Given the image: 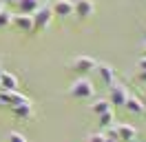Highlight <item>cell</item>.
<instances>
[{
	"instance_id": "obj_1",
	"label": "cell",
	"mask_w": 146,
	"mask_h": 142,
	"mask_svg": "<svg viewBox=\"0 0 146 142\" xmlns=\"http://www.w3.org/2000/svg\"><path fill=\"white\" fill-rule=\"evenodd\" d=\"M33 18V31H44L46 27L51 25V20H53V11H51V5H44V2H40V7L31 13Z\"/></svg>"
},
{
	"instance_id": "obj_2",
	"label": "cell",
	"mask_w": 146,
	"mask_h": 142,
	"mask_svg": "<svg viewBox=\"0 0 146 142\" xmlns=\"http://www.w3.org/2000/svg\"><path fill=\"white\" fill-rule=\"evenodd\" d=\"M69 93H71L73 98H80V100H84V98H91L93 93H95V87H93V82L89 78H78L75 82L71 84V89H69Z\"/></svg>"
},
{
	"instance_id": "obj_3",
	"label": "cell",
	"mask_w": 146,
	"mask_h": 142,
	"mask_svg": "<svg viewBox=\"0 0 146 142\" xmlns=\"http://www.w3.org/2000/svg\"><path fill=\"white\" fill-rule=\"evenodd\" d=\"M128 98V89L124 87V84H119V82H113L109 87V100L111 107H124V102H126Z\"/></svg>"
},
{
	"instance_id": "obj_4",
	"label": "cell",
	"mask_w": 146,
	"mask_h": 142,
	"mask_svg": "<svg viewBox=\"0 0 146 142\" xmlns=\"http://www.w3.org/2000/svg\"><path fill=\"white\" fill-rule=\"evenodd\" d=\"M95 67H98V60L91 58V56H78V58L71 62V69L75 71V73H80V76H86V73L95 71Z\"/></svg>"
},
{
	"instance_id": "obj_5",
	"label": "cell",
	"mask_w": 146,
	"mask_h": 142,
	"mask_svg": "<svg viewBox=\"0 0 146 142\" xmlns=\"http://www.w3.org/2000/svg\"><path fill=\"white\" fill-rule=\"evenodd\" d=\"M73 13L80 20H86L95 13V2L93 0H73Z\"/></svg>"
},
{
	"instance_id": "obj_6",
	"label": "cell",
	"mask_w": 146,
	"mask_h": 142,
	"mask_svg": "<svg viewBox=\"0 0 146 142\" xmlns=\"http://www.w3.org/2000/svg\"><path fill=\"white\" fill-rule=\"evenodd\" d=\"M11 25L16 27L18 31L31 33V31H33V18L27 16V13H13V16H11Z\"/></svg>"
},
{
	"instance_id": "obj_7",
	"label": "cell",
	"mask_w": 146,
	"mask_h": 142,
	"mask_svg": "<svg viewBox=\"0 0 146 142\" xmlns=\"http://www.w3.org/2000/svg\"><path fill=\"white\" fill-rule=\"evenodd\" d=\"M95 73L100 76V80H102V84H104V87H111V84L115 82V69H113L111 64H106V62H98Z\"/></svg>"
},
{
	"instance_id": "obj_8",
	"label": "cell",
	"mask_w": 146,
	"mask_h": 142,
	"mask_svg": "<svg viewBox=\"0 0 146 142\" xmlns=\"http://www.w3.org/2000/svg\"><path fill=\"white\" fill-rule=\"evenodd\" d=\"M53 18H69L73 16V0H55L51 5Z\"/></svg>"
},
{
	"instance_id": "obj_9",
	"label": "cell",
	"mask_w": 146,
	"mask_h": 142,
	"mask_svg": "<svg viewBox=\"0 0 146 142\" xmlns=\"http://www.w3.org/2000/svg\"><path fill=\"white\" fill-rule=\"evenodd\" d=\"M25 100H29L27 96H22L20 91H0V104L2 107H16L20 104V102H25Z\"/></svg>"
},
{
	"instance_id": "obj_10",
	"label": "cell",
	"mask_w": 146,
	"mask_h": 142,
	"mask_svg": "<svg viewBox=\"0 0 146 142\" xmlns=\"http://www.w3.org/2000/svg\"><path fill=\"white\" fill-rule=\"evenodd\" d=\"M115 131H117V138L119 142H135L137 138V129L133 127V124H115Z\"/></svg>"
},
{
	"instance_id": "obj_11",
	"label": "cell",
	"mask_w": 146,
	"mask_h": 142,
	"mask_svg": "<svg viewBox=\"0 0 146 142\" xmlns=\"http://www.w3.org/2000/svg\"><path fill=\"white\" fill-rule=\"evenodd\" d=\"M20 82L11 71H0V91H18Z\"/></svg>"
},
{
	"instance_id": "obj_12",
	"label": "cell",
	"mask_w": 146,
	"mask_h": 142,
	"mask_svg": "<svg viewBox=\"0 0 146 142\" xmlns=\"http://www.w3.org/2000/svg\"><path fill=\"white\" fill-rule=\"evenodd\" d=\"M124 107H126V111H128V113H133V115H144V111H146L144 102H142L139 98L131 96V93H128L126 102H124Z\"/></svg>"
},
{
	"instance_id": "obj_13",
	"label": "cell",
	"mask_w": 146,
	"mask_h": 142,
	"mask_svg": "<svg viewBox=\"0 0 146 142\" xmlns=\"http://www.w3.org/2000/svg\"><path fill=\"white\" fill-rule=\"evenodd\" d=\"M11 111H13V115H16V118H20V120H29V118L33 115L31 100H25V102H20V104L11 107Z\"/></svg>"
},
{
	"instance_id": "obj_14",
	"label": "cell",
	"mask_w": 146,
	"mask_h": 142,
	"mask_svg": "<svg viewBox=\"0 0 146 142\" xmlns=\"http://www.w3.org/2000/svg\"><path fill=\"white\" fill-rule=\"evenodd\" d=\"M16 5H18V13L31 16V13L40 7V0H16Z\"/></svg>"
},
{
	"instance_id": "obj_15",
	"label": "cell",
	"mask_w": 146,
	"mask_h": 142,
	"mask_svg": "<svg viewBox=\"0 0 146 142\" xmlns=\"http://www.w3.org/2000/svg\"><path fill=\"white\" fill-rule=\"evenodd\" d=\"M109 109H111V102L106 100V98H100V100H95V102L91 104V111H93L95 115H100V113H106Z\"/></svg>"
},
{
	"instance_id": "obj_16",
	"label": "cell",
	"mask_w": 146,
	"mask_h": 142,
	"mask_svg": "<svg viewBox=\"0 0 146 142\" xmlns=\"http://www.w3.org/2000/svg\"><path fill=\"white\" fill-rule=\"evenodd\" d=\"M113 122H115V113H113V109H109L106 113H100V115H98V124H100L102 129L113 127Z\"/></svg>"
},
{
	"instance_id": "obj_17",
	"label": "cell",
	"mask_w": 146,
	"mask_h": 142,
	"mask_svg": "<svg viewBox=\"0 0 146 142\" xmlns=\"http://www.w3.org/2000/svg\"><path fill=\"white\" fill-rule=\"evenodd\" d=\"M11 16H13V13H9L5 7L0 9V29H7V27L11 25Z\"/></svg>"
},
{
	"instance_id": "obj_18",
	"label": "cell",
	"mask_w": 146,
	"mask_h": 142,
	"mask_svg": "<svg viewBox=\"0 0 146 142\" xmlns=\"http://www.w3.org/2000/svg\"><path fill=\"white\" fill-rule=\"evenodd\" d=\"M106 140H113V142H119L117 138V131H115V127H106V133H102Z\"/></svg>"
},
{
	"instance_id": "obj_19",
	"label": "cell",
	"mask_w": 146,
	"mask_h": 142,
	"mask_svg": "<svg viewBox=\"0 0 146 142\" xmlns=\"http://www.w3.org/2000/svg\"><path fill=\"white\" fill-rule=\"evenodd\" d=\"M9 142H27V138H25L22 133H18V131H11L9 133Z\"/></svg>"
},
{
	"instance_id": "obj_20",
	"label": "cell",
	"mask_w": 146,
	"mask_h": 142,
	"mask_svg": "<svg viewBox=\"0 0 146 142\" xmlns=\"http://www.w3.org/2000/svg\"><path fill=\"white\" fill-rule=\"evenodd\" d=\"M86 142H104V135H102V133H91V135L86 138Z\"/></svg>"
},
{
	"instance_id": "obj_21",
	"label": "cell",
	"mask_w": 146,
	"mask_h": 142,
	"mask_svg": "<svg viewBox=\"0 0 146 142\" xmlns=\"http://www.w3.org/2000/svg\"><path fill=\"white\" fill-rule=\"evenodd\" d=\"M137 69H139V71H146V56H142V58L137 60Z\"/></svg>"
},
{
	"instance_id": "obj_22",
	"label": "cell",
	"mask_w": 146,
	"mask_h": 142,
	"mask_svg": "<svg viewBox=\"0 0 146 142\" xmlns=\"http://www.w3.org/2000/svg\"><path fill=\"white\" fill-rule=\"evenodd\" d=\"M137 78L142 80V82H146V71H139V73H137Z\"/></svg>"
},
{
	"instance_id": "obj_23",
	"label": "cell",
	"mask_w": 146,
	"mask_h": 142,
	"mask_svg": "<svg viewBox=\"0 0 146 142\" xmlns=\"http://www.w3.org/2000/svg\"><path fill=\"white\" fill-rule=\"evenodd\" d=\"M144 56H146V42H144Z\"/></svg>"
},
{
	"instance_id": "obj_24",
	"label": "cell",
	"mask_w": 146,
	"mask_h": 142,
	"mask_svg": "<svg viewBox=\"0 0 146 142\" xmlns=\"http://www.w3.org/2000/svg\"><path fill=\"white\" fill-rule=\"evenodd\" d=\"M104 142H113V140H106V138H104Z\"/></svg>"
},
{
	"instance_id": "obj_25",
	"label": "cell",
	"mask_w": 146,
	"mask_h": 142,
	"mask_svg": "<svg viewBox=\"0 0 146 142\" xmlns=\"http://www.w3.org/2000/svg\"><path fill=\"white\" fill-rule=\"evenodd\" d=\"M0 9H2V0H0Z\"/></svg>"
},
{
	"instance_id": "obj_26",
	"label": "cell",
	"mask_w": 146,
	"mask_h": 142,
	"mask_svg": "<svg viewBox=\"0 0 146 142\" xmlns=\"http://www.w3.org/2000/svg\"><path fill=\"white\" fill-rule=\"evenodd\" d=\"M0 71H2V69H0Z\"/></svg>"
}]
</instances>
